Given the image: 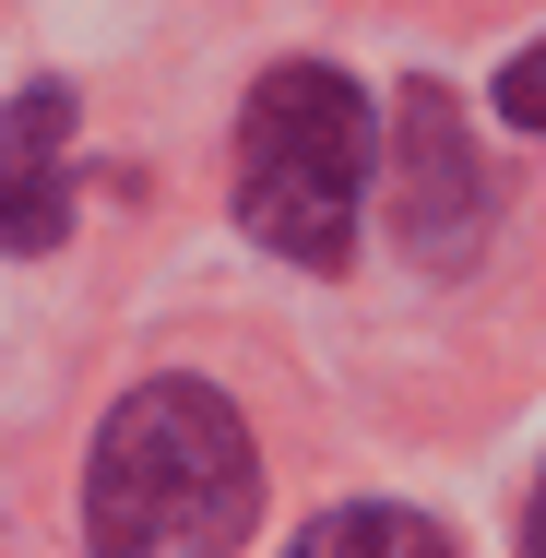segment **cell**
Wrapping results in <instances>:
<instances>
[{
    "mask_svg": "<svg viewBox=\"0 0 546 558\" xmlns=\"http://www.w3.org/2000/svg\"><path fill=\"white\" fill-rule=\"evenodd\" d=\"M60 143H72V84H24L0 108V250H60L72 226Z\"/></svg>",
    "mask_w": 546,
    "mask_h": 558,
    "instance_id": "4",
    "label": "cell"
},
{
    "mask_svg": "<svg viewBox=\"0 0 546 558\" xmlns=\"http://www.w3.org/2000/svg\"><path fill=\"white\" fill-rule=\"evenodd\" d=\"M368 203V84L332 60H274L238 108V226L274 262L332 274Z\"/></svg>",
    "mask_w": 546,
    "mask_h": 558,
    "instance_id": "2",
    "label": "cell"
},
{
    "mask_svg": "<svg viewBox=\"0 0 546 558\" xmlns=\"http://www.w3.org/2000/svg\"><path fill=\"white\" fill-rule=\"evenodd\" d=\"M250 511H262V451L215 380H143L108 404L96 463H84L96 558H238Z\"/></svg>",
    "mask_w": 546,
    "mask_h": 558,
    "instance_id": "1",
    "label": "cell"
},
{
    "mask_svg": "<svg viewBox=\"0 0 546 558\" xmlns=\"http://www.w3.org/2000/svg\"><path fill=\"white\" fill-rule=\"evenodd\" d=\"M286 558H451V535H439L428 511H404V499H344Z\"/></svg>",
    "mask_w": 546,
    "mask_h": 558,
    "instance_id": "5",
    "label": "cell"
},
{
    "mask_svg": "<svg viewBox=\"0 0 546 558\" xmlns=\"http://www.w3.org/2000/svg\"><path fill=\"white\" fill-rule=\"evenodd\" d=\"M523 558H546V475H535V499H523Z\"/></svg>",
    "mask_w": 546,
    "mask_h": 558,
    "instance_id": "7",
    "label": "cell"
},
{
    "mask_svg": "<svg viewBox=\"0 0 546 558\" xmlns=\"http://www.w3.org/2000/svg\"><path fill=\"white\" fill-rule=\"evenodd\" d=\"M392 167H404V250L416 262H451L475 215H487V191H475V143H463V108L439 96V84H404V108H392Z\"/></svg>",
    "mask_w": 546,
    "mask_h": 558,
    "instance_id": "3",
    "label": "cell"
},
{
    "mask_svg": "<svg viewBox=\"0 0 546 558\" xmlns=\"http://www.w3.org/2000/svg\"><path fill=\"white\" fill-rule=\"evenodd\" d=\"M499 108L523 119V131H546V48H523V60L499 72Z\"/></svg>",
    "mask_w": 546,
    "mask_h": 558,
    "instance_id": "6",
    "label": "cell"
}]
</instances>
